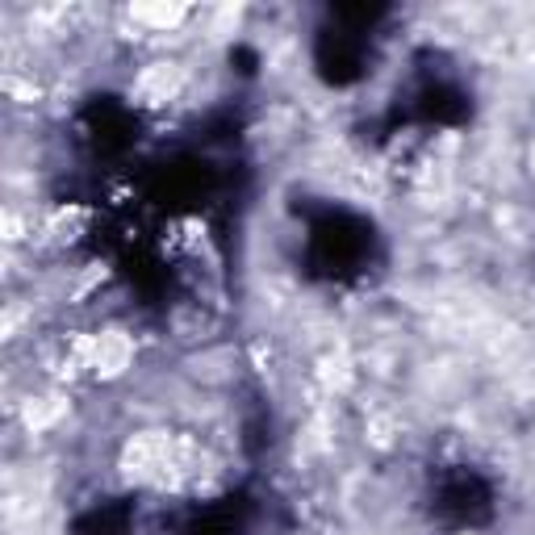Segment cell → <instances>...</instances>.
<instances>
[{"mask_svg":"<svg viewBox=\"0 0 535 535\" xmlns=\"http://www.w3.org/2000/svg\"><path fill=\"white\" fill-rule=\"evenodd\" d=\"M176 88H180V67L176 63H155L143 72V80H138V97H143L147 105H159V101H168Z\"/></svg>","mask_w":535,"mask_h":535,"instance_id":"1","label":"cell"},{"mask_svg":"<svg viewBox=\"0 0 535 535\" xmlns=\"http://www.w3.org/2000/svg\"><path fill=\"white\" fill-rule=\"evenodd\" d=\"M134 17L155 21V26H176V21L184 17V9H134Z\"/></svg>","mask_w":535,"mask_h":535,"instance_id":"2","label":"cell"}]
</instances>
